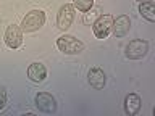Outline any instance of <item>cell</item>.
<instances>
[{
	"mask_svg": "<svg viewBox=\"0 0 155 116\" xmlns=\"http://www.w3.org/2000/svg\"><path fill=\"white\" fill-rule=\"evenodd\" d=\"M149 52V42L142 40V39H136V40H131L128 45H126L124 55L129 60H139V58H144Z\"/></svg>",
	"mask_w": 155,
	"mask_h": 116,
	"instance_id": "277c9868",
	"label": "cell"
},
{
	"mask_svg": "<svg viewBox=\"0 0 155 116\" xmlns=\"http://www.w3.org/2000/svg\"><path fill=\"white\" fill-rule=\"evenodd\" d=\"M131 29V19L128 14H121L118 16L116 19H113V27H111V31H113L115 37H124L126 34L129 32Z\"/></svg>",
	"mask_w": 155,
	"mask_h": 116,
	"instance_id": "ba28073f",
	"label": "cell"
},
{
	"mask_svg": "<svg viewBox=\"0 0 155 116\" xmlns=\"http://www.w3.org/2000/svg\"><path fill=\"white\" fill-rule=\"evenodd\" d=\"M45 24V13L42 10H31L21 21L23 32H34L39 31Z\"/></svg>",
	"mask_w": 155,
	"mask_h": 116,
	"instance_id": "6da1fadb",
	"label": "cell"
},
{
	"mask_svg": "<svg viewBox=\"0 0 155 116\" xmlns=\"http://www.w3.org/2000/svg\"><path fill=\"white\" fill-rule=\"evenodd\" d=\"M124 111H126V114H129V116H134V114H137L139 113V110H140V106H142V100H140V97L137 94H128L124 97Z\"/></svg>",
	"mask_w": 155,
	"mask_h": 116,
	"instance_id": "30bf717a",
	"label": "cell"
},
{
	"mask_svg": "<svg viewBox=\"0 0 155 116\" xmlns=\"http://www.w3.org/2000/svg\"><path fill=\"white\" fill-rule=\"evenodd\" d=\"M139 13L142 14V18H145L147 21L153 23L155 21V3H153V0L140 3L139 5Z\"/></svg>",
	"mask_w": 155,
	"mask_h": 116,
	"instance_id": "7c38bea8",
	"label": "cell"
},
{
	"mask_svg": "<svg viewBox=\"0 0 155 116\" xmlns=\"http://www.w3.org/2000/svg\"><path fill=\"white\" fill-rule=\"evenodd\" d=\"M57 47L58 50L66 53V55H76V53H81L84 50V44H82L79 39L73 37V36H60L57 39Z\"/></svg>",
	"mask_w": 155,
	"mask_h": 116,
	"instance_id": "7a4b0ae2",
	"label": "cell"
},
{
	"mask_svg": "<svg viewBox=\"0 0 155 116\" xmlns=\"http://www.w3.org/2000/svg\"><path fill=\"white\" fill-rule=\"evenodd\" d=\"M5 105H7V89L0 85V111L5 108Z\"/></svg>",
	"mask_w": 155,
	"mask_h": 116,
	"instance_id": "5bb4252c",
	"label": "cell"
},
{
	"mask_svg": "<svg viewBox=\"0 0 155 116\" xmlns=\"http://www.w3.org/2000/svg\"><path fill=\"white\" fill-rule=\"evenodd\" d=\"M87 81H89V84L94 89H104L107 76L100 68H91L89 72H87Z\"/></svg>",
	"mask_w": 155,
	"mask_h": 116,
	"instance_id": "8fae6325",
	"label": "cell"
},
{
	"mask_svg": "<svg viewBox=\"0 0 155 116\" xmlns=\"http://www.w3.org/2000/svg\"><path fill=\"white\" fill-rule=\"evenodd\" d=\"M28 77L32 82H37V84H39V82L45 81V77H47V68L44 66L42 63L34 61L28 68Z\"/></svg>",
	"mask_w": 155,
	"mask_h": 116,
	"instance_id": "9c48e42d",
	"label": "cell"
},
{
	"mask_svg": "<svg viewBox=\"0 0 155 116\" xmlns=\"http://www.w3.org/2000/svg\"><path fill=\"white\" fill-rule=\"evenodd\" d=\"M3 40L7 44L8 48H19L23 44V29L16 26V24H10L5 31V36H3Z\"/></svg>",
	"mask_w": 155,
	"mask_h": 116,
	"instance_id": "52a82bcc",
	"label": "cell"
},
{
	"mask_svg": "<svg viewBox=\"0 0 155 116\" xmlns=\"http://www.w3.org/2000/svg\"><path fill=\"white\" fill-rule=\"evenodd\" d=\"M73 19H74V7L71 3H65L61 5L57 14V26L60 31H66L71 26Z\"/></svg>",
	"mask_w": 155,
	"mask_h": 116,
	"instance_id": "5b68a950",
	"label": "cell"
},
{
	"mask_svg": "<svg viewBox=\"0 0 155 116\" xmlns=\"http://www.w3.org/2000/svg\"><path fill=\"white\" fill-rule=\"evenodd\" d=\"M113 16L111 14H100L92 24V31L97 39H107L113 27Z\"/></svg>",
	"mask_w": 155,
	"mask_h": 116,
	"instance_id": "3957f363",
	"label": "cell"
},
{
	"mask_svg": "<svg viewBox=\"0 0 155 116\" xmlns=\"http://www.w3.org/2000/svg\"><path fill=\"white\" fill-rule=\"evenodd\" d=\"M89 11H91V10H89ZM95 16H97V18L100 16L99 11H91V16H89V14H86V16H84V23H86V24H89V23H91V19H92V18H95Z\"/></svg>",
	"mask_w": 155,
	"mask_h": 116,
	"instance_id": "9a60e30c",
	"label": "cell"
},
{
	"mask_svg": "<svg viewBox=\"0 0 155 116\" xmlns=\"http://www.w3.org/2000/svg\"><path fill=\"white\" fill-rule=\"evenodd\" d=\"M34 102H36V106L39 110L42 111V113H55L57 111V100L55 97L47 94V92H39V94H36V97H34Z\"/></svg>",
	"mask_w": 155,
	"mask_h": 116,
	"instance_id": "8992f818",
	"label": "cell"
},
{
	"mask_svg": "<svg viewBox=\"0 0 155 116\" xmlns=\"http://www.w3.org/2000/svg\"><path fill=\"white\" fill-rule=\"evenodd\" d=\"M73 7L81 13H87L94 7V0H73Z\"/></svg>",
	"mask_w": 155,
	"mask_h": 116,
	"instance_id": "4fadbf2b",
	"label": "cell"
},
{
	"mask_svg": "<svg viewBox=\"0 0 155 116\" xmlns=\"http://www.w3.org/2000/svg\"><path fill=\"white\" fill-rule=\"evenodd\" d=\"M137 2H140V3H142V2H150V0H137Z\"/></svg>",
	"mask_w": 155,
	"mask_h": 116,
	"instance_id": "2e32d148",
	"label": "cell"
}]
</instances>
